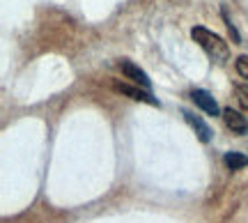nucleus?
I'll return each mask as SVG.
<instances>
[{"mask_svg": "<svg viewBox=\"0 0 248 223\" xmlns=\"http://www.w3.org/2000/svg\"><path fill=\"white\" fill-rule=\"evenodd\" d=\"M223 120H225V127L230 129L232 134H237V136L248 134V120H246V115H241L239 111L223 108Z\"/></svg>", "mask_w": 248, "mask_h": 223, "instance_id": "7ed1b4c3", "label": "nucleus"}, {"mask_svg": "<svg viewBox=\"0 0 248 223\" xmlns=\"http://www.w3.org/2000/svg\"><path fill=\"white\" fill-rule=\"evenodd\" d=\"M223 161H225V166L230 170H241L248 166V157L241 154V152H228V154L223 157Z\"/></svg>", "mask_w": 248, "mask_h": 223, "instance_id": "0eeeda50", "label": "nucleus"}, {"mask_svg": "<svg viewBox=\"0 0 248 223\" xmlns=\"http://www.w3.org/2000/svg\"><path fill=\"white\" fill-rule=\"evenodd\" d=\"M117 67H120V72H122L129 80H133V83H136L138 88L152 90V80L147 79V74L142 72V69H140V67H138L136 63H131V60H124V58H122V60L117 63Z\"/></svg>", "mask_w": 248, "mask_h": 223, "instance_id": "f03ea898", "label": "nucleus"}, {"mask_svg": "<svg viewBox=\"0 0 248 223\" xmlns=\"http://www.w3.org/2000/svg\"><path fill=\"white\" fill-rule=\"evenodd\" d=\"M182 115H184V120L188 122V127L193 129L195 134H198V138L202 141V143H209L212 141V129H209V125L204 122L200 115H195V113H191V111H182Z\"/></svg>", "mask_w": 248, "mask_h": 223, "instance_id": "20e7f679", "label": "nucleus"}, {"mask_svg": "<svg viewBox=\"0 0 248 223\" xmlns=\"http://www.w3.org/2000/svg\"><path fill=\"white\" fill-rule=\"evenodd\" d=\"M234 92H237V99H239L241 108L248 113V85H237V88H234Z\"/></svg>", "mask_w": 248, "mask_h": 223, "instance_id": "1a4fd4ad", "label": "nucleus"}, {"mask_svg": "<svg viewBox=\"0 0 248 223\" xmlns=\"http://www.w3.org/2000/svg\"><path fill=\"white\" fill-rule=\"evenodd\" d=\"M115 90L122 92L126 97L136 99V101H145V104H152V106H159V101L152 97L150 90H142V88H133V85H126V83H115Z\"/></svg>", "mask_w": 248, "mask_h": 223, "instance_id": "39448f33", "label": "nucleus"}, {"mask_svg": "<svg viewBox=\"0 0 248 223\" xmlns=\"http://www.w3.org/2000/svg\"><path fill=\"white\" fill-rule=\"evenodd\" d=\"M191 37H193V42L212 58L214 63H218V64L228 63L230 46H228V42H225L221 35H216V32H212V30H207V28H202V26H195L193 30H191Z\"/></svg>", "mask_w": 248, "mask_h": 223, "instance_id": "f257e3e1", "label": "nucleus"}, {"mask_svg": "<svg viewBox=\"0 0 248 223\" xmlns=\"http://www.w3.org/2000/svg\"><path fill=\"white\" fill-rule=\"evenodd\" d=\"M191 99L195 101V106L202 108L207 115H218V104H216V99H214L207 90H193V92H191Z\"/></svg>", "mask_w": 248, "mask_h": 223, "instance_id": "423d86ee", "label": "nucleus"}, {"mask_svg": "<svg viewBox=\"0 0 248 223\" xmlns=\"http://www.w3.org/2000/svg\"><path fill=\"white\" fill-rule=\"evenodd\" d=\"M223 18H225V26H228V30H230V35L234 37V44H241L239 32H237V28H234V23L230 21V16H228V12H225V9H223Z\"/></svg>", "mask_w": 248, "mask_h": 223, "instance_id": "9d476101", "label": "nucleus"}, {"mask_svg": "<svg viewBox=\"0 0 248 223\" xmlns=\"http://www.w3.org/2000/svg\"><path fill=\"white\" fill-rule=\"evenodd\" d=\"M234 69H237V74H239L241 79L248 80V55H239V58H237V63H234Z\"/></svg>", "mask_w": 248, "mask_h": 223, "instance_id": "6e6552de", "label": "nucleus"}]
</instances>
